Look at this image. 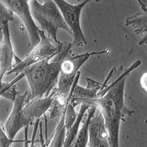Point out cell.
I'll return each instance as SVG.
<instances>
[{
  "mask_svg": "<svg viewBox=\"0 0 147 147\" xmlns=\"http://www.w3.org/2000/svg\"><path fill=\"white\" fill-rule=\"evenodd\" d=\"M30 2L32 16L38 23L41 30L49 38L58 43L59 41L57 34L59 30H63L72 35L71 30L65 23L59 9L54 1H44L43 4L36 0Z\"/></svg>",
  "mask_w": 147,
  "mask_h": 147,
  "instance_id": "2",
  "label": "cell"
},
{
  "mask_svg": "<svg viewBox=\"0 0 147 147\" xmlns=\"http://www.w3.org/2000/svg\"><path fill=\"white\" fill-rule=\"evenodd\" d=\"M25 77L24 73H21L17 77L7 83V85L0 91V97H3L11 102H13L16 96L18 94L15 84Z\"/></svg>",
  "mask_w": 147,
  "mask_h": 147,
  "instance_id": "17",
  "label": "cell"
},
{
  "mask_svg": "<svg viewBox=\"0 0 147 147\" xmlns=\"http://www.w3.org/2000/svg\"><path fill=\"white\" fill-rule=\"evenodd\" d=\"M137 60L129 68L123 71L113 68L108 76L112 82L103 84L96 99H71V102L75 107L82 104L95 106L100 109L111 147H119V131L121 122L126 117L134 113L125 105L124 100L125 82L129 73L140 65Z\"/></svg>",
  "mask_w": 147,
  "mask_h": 147,
  "instance_id": "1",
  "label": "cell"
},
{
  "mask_svg": "<svg viewBox=\"0 0 147 147\" xmlns=\"http://www.w3.org/2000/svg\"><path fill=\"white\" fill-rule=\"evenodd\" d=\"M147 16L146 12H144L140 14L130 17L126 21V25H132L135 29L137 34H140L141 35L146 34L147 31Z\"/></svg>",
  "mask_w": 147,
  "mask_h": 147,
  "instance_id": "16",
  "label": "cell"
},
{
  "mask_svg": "<svg viewBox=\"0 0 147 147\" xmlns=\"http://www.w3.org/2000/svg\"><path fill=\"white\" fill-rule=\"evenodd\" d=\"M12 45L9 22L5 21L2 25V33L0 34V82L3 76L11 70L15 59Z\"/></svg>",
  "mask_w": 147,
  "mask_h": 147,
  "instance_id": "9",
  "label": "cell"
},
{
  "mask_svg": "<svg viewBox=\"0 0 147 147\" xmlns=\"http://www.w3.org/2000/svg\"><path fill=\"white\" fill-rule=\"evenodd\" d=\"M97 107L91 106L87 110V117H84V122L79 132L70 147H86L89 139V125L92 117L94 116Z\"/></svg>",
  "mask_w": 147,
  "mask_h": 147,
  "instance_id": "14",
  "label": "cell"
},
{
  "mask_svg": "<svg viewBox=\"0 0 147 147\" xmlns=\"http://www.w3.org/2000/svg\"><path fill=\"white\" fill-rule=\"evenodd\" d=\"M7 84V82H0V91L5 87Z\"/></svg>",
  "mask_w": 147,
  "mask_h": 147,
  "instance_id": "22",
  "label": "cell"
},
{
  "mask_svg": "<svg viewBox=\"0 0 147 147\" xmlns=\"http://www.w3.org/2000/svg\"><path fill=\"white\" fill-rule=\"evenodd\" d=\"M40 36L39 43L32 50L25 59L21 60L18 57H15L13 67L7 74V75L14 74L17 76L29 66L48 58H53L56 55L58 51L59 42L57 44L55 43L41 30H40Z\"/></svg>",
  "mask_w": 147,
  "mask_h": 147,
  "instance_id": "5",
  "label": "cell"
},
{
  "mask_svg": "<svg viewBox=\"0 0 147 147\" xmlns=\"http://www.w3.org/2000/svg\"><path fill=\"white\" fill-rule=\"evenodd\" d=\"M12 145H7L5 147H11Z\"/></svg>",
  "mask_w": 147,
  "mask_h": 147,
  "instance_id": "23",
  "label": "cell"
},
{
  "mask_svg": "<svg viewBox=\"0 0 147 147\" xmlns=\"http://www.w3.org/2000/svg\"><path fill=\"white\" fill-rule=\"evenodd\" d=\"M88 147H111L102 114L94 116L89 125Z\"/></svg>",
  "mask_w": 147,
  "mask_h": 147,
  "instance_id": "11",
  "label": "cell"
},
{
  "mask_svg": "<svg viewBox=\"0 0 147 147\" xmlns=\"http://www.w3.org/2000/svg\"><path fill=\"white\" fill-rule=\"evenodd\" d=\"M66 108L64 110L62 115L60 117L59 123L50 138H47V130H46V140H43L42 123L40 122L39 141L41 147H64V143L66 136V129L64 126V115Z\"/></svg>",
  "mask_w": 147,
  "mask_h": 147,
  "instance_id": "13",
  "label": "cell"
},
{
  "mask_svg": "<svg viewBox=\"0 0 147 147\" xmlns=\"http://www.w3.org/2000/svg\"><path fill=\"white\" fill-rule=\"evenodd\" d=\"M52 59L48 58L30 65L22 72L30 89L26 103L32 99L41 98L50 95L47 89V77L50 60Z\"/></svg>",
  "mask_w": 147,
  "mask_h": 147,
  "instance_id": "4",
  "label": "cell"
},
{
  "mask_svg": "<svg viewBox=\"0 0 147 147\" xmlns=\"http://www.w3.org/2000/svg\"><path fill=\"white\" fill-rule=\"evenodd\" d=\"M108 51L86 53L80 55H72L67 57L61 66L57 87L53 88L55 94L66 96L69 95L80 67L91 55L108 53Z\"/></svg>",
  "mask_w": 147,
  "mask_h": 147,
  "instance_id": "3",
  "label": "cell"
},
{
  "mask_svg": "<svg viewBox=\"0 0 147 147\" xmlns=\"http://www.w3.org/2000/svg\"><path fill=\"white\" fill-rule=\"evenodd\" d=\"M55 93L53 89L48 96L32 99L24 106L22 112L30 125L48 111L54 100Z\"/></svg>",
  "mask_w": 147,
  "mask_h": 147,
  "instance_id": "10",
  "label": "cell"
},
{
  "mask_svg": "<svg viewBox=\"0 0 147 147\" xmlns=\"http://www.w3.org/2000/svg\"><path fill=\"white\" fill-rule=\"evenodd\" d=\"M14 21L13 12L5 5L2 1H0V34L2 33V25L3 22Z\"/></svg>",
  "mask_w": 147,
  "mask_h": 147,
  "instance_id": "19",
  "label": "cell"
},
{
  "mask_svg": "<svg viewBox=\"0 0 147 147\" xmlns=\"http://www.w3.org/2000/svg\"><path fill=\"white\" fill-rule=\"evenodd\" d=\"M39 124H40V119L36 121L34 123L33 132L32 134V137L30 139H28V130L29 126L28 125L27 126L24 128L23 147H36V146L35 144V139Z\"/></svg>",
  "mask_w": 147,
  "mask_h": 147,
  "instance_id": "20",
  "label": "cell"
},
{
  "mask_svg": "<svg viewBox=\"0 0 147 147\" xmlns=\"http://www.w3.org/2000/svg\"><path fill=\"white\" fill-rule=\"evenodd\" d=\"M78 113L71 102L67 105L64 115V126L66 133L70 129L77 118Z\"/></svg>",
  "mask_w": 147,
  "mask_h": 147,
  "instance_id": "18",
  "label": "cell"
},
{
  "mask_svg": "<svg viewBox=\"0 0 147 147\" xmlns=\"http://www.w3.org/2000/svg\"><path fill=\"white\" fill-rule=\"evenodd\" d=\"M28 94V91H26L23 94H17L13 102L11 111L3 125L5 134L12 140H14L20 130L30 125L22 112Z\"/></svg>",
  "mask_w": 147,
  "mask_h": 147,
  "instance_id": "8",
  "label": "cell"
},
{
  "mask_svg": "<svg viewBox=\"0 0 147 147\" xmlns=\"http://www.w3.org/2000/svg\"><path fill=\"white\" fill-rule=\"evenodd\" d=\"M59 9L65 23L70 29L73 36V45L83 47L87 42L80 25V18L82 9L89 1L72 5L64 0H54Z\"/></svg>",
  "mask_w": 147,
  "mask_h": 147,
  "instance_id": "6",
  "label": "cell"
},
{
  "mask_svg": "<svg viewBox=\"0 0 147 147\" xmlns=\"http://www.w3.org/2000/svg\"><path fill=\"white\" fill-rule=\"evenodd\" d=\"M80 109L78 113L77 118L70 129L66 133L64 147H70L74 140L79 132L80 124H82L85 116V113L90 107V105L87 104H80Z\"/></svg>",
  "mask_w": 147,
  "mask_h": 147,
  "instance_id": "15",
  "label": "cell"
},
{
  "mask_svg": "<svg viewBox=\"0 0 147 147\" xmlns=\"http://www.w3.org/2000/svg\"><path fill=\"white\" fill-rule=\"evenodd\" d=\"M80 72L79 71L71 89L72 99H96L98 97V93L102 88V84H99L91 79H86L87 85L82 87L78 84L80 78Z\"/></svg>",
  "mask_w": 147,
  "mask_h": 147,
  "instance_id": "12",
  "label": "cell"
},
{
  "mask_svg": "<svg viewBox=\"0 0 147 147\" xmlns=\"http://www.w3.org/2000/svg\"><path fill=\"white\" fill-rule=\"evenodd\" d=\"M147 73L145 72L142 74L140 79V84L142 89L147 92Z\"/></svg>",
  "mask_w": 147,
  "mask_h": 147,
  "instance_id": "21",
  "label": "cell"
},
{
  "mask_svg": "<svg viewBox=\"0 0 147 147\" xmlns=\"http://www.w3.org/2000/svg\"><path fill=\"white\" fill-rule=\"evenodd\" d=\"M2 2L16 14L23 22L28 36V48L32 51L40 41V32L32 16L28 1L5 0Z\"/></svg>",
  "mask_w": 147,
  "mask_h": 147,
  "instance_id": "7",
  "label": "cell"
}]
</instances>
